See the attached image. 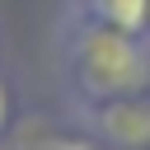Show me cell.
I'll list each match as a JSON object with an SVG mask.
<instances>
[{"label":"cell","mask_w":150,"mask_h":150,"mask_svg":"<svg viewBox=\"0 0 150 150\" xmlns=\"http://www.w3.org/2000/svg\"><path fill=\"white\" fill-rule=\"evenodd\" d=\"M56 84L70 108L150 89V38L117 33L66 5L56 23Z\"/></svg>","instance_id":"obj_1"},{"label":"cell","mask_w":150,"mask_h":150,"mask_svg":"<svg viewBox=\"0 0 150 150\" xmlns=\"http://www.w3.org/2000/svg\"><path fill=\"white\" fill-rule=\"evenodd\" d=\"M66 5L84 19H94V23L117 28V33L150 38V0H66Z\"/></svg>","instance_id":"obj_3"},{"label":"cell","mask_w":150,"mask_h":150,"mask_svg":"<svg viewBox=\"0 0 150 150\" xmlns=\"http://www.w3.org/2000/svg\"><path fill=\"white\" fill-rule=\"evenodd\" d=\"M19 117H23V89H19L14 66L5 61L0 66V150H9V141L19 131Z\"/></svg>","instance_id":"obj_5"},{"label":"cell","mask_w":150,"mask_h":150,"mask_svg":"<svg viewBox=\"0 0 150 150\" xmlns=\"http://www.w3.org/2000/svg\"><path fill=\"white\" fill-rule=\"evenodd\" d=\"M70 117H75L103 150H150V89L70 108Z\"/></svg>","instance_id":"obj_2"},{"label":"cell","mask_w":150,"mask_h":150,"mask_svg":"<svg viewBox=\"0 0 150 150\" xmlns=\"http://www.w3.org/2000/svg\"><path fill=\"white\" fill-rule=\"evenodd\" d=\"M9 150H103V145L70 117V127H42V131H23L19 127Z\"/></svg>","instance_id":"obj_4"},{"label":"cell","mask_w":150,"mask_h":150,"mask_svg":"<svg viewBox=\"0 0 150 150\" xmlns=\"http://www.w3.org/2000/svg\"><path fill=\"white\" fill-rule=\"evenodd\" d=\"M9 61V28H5V19H0V66Z\"/></svg>","instance_id":"obj_6"}]
</instances>
